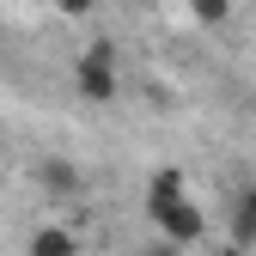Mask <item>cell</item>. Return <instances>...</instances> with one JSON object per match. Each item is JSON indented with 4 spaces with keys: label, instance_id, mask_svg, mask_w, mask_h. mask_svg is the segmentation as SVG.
<instances>
[{
    "label": "cell",
    "instance_id": "obj_5",
    "mask_svg": "<svg viewBox=\"0 0 256 256\" xmlns=\"http://www.w3.org/2000/svg\"><path fill=\"white\" fill-rule=\"evenodd\" d=\"M232 238H238L244 250L256 244V183H244L238 202H232Z\"/></svg>",
    "mask_w": 256,
    "mask_h": 256
},
{
    "label": "cell",
    "instance_id": "obj_1",
    "mask_svg": "<svg viewBox=\"0 0 256 256\" xmlns=\"http://www.w3.org/2000/svg\"><path fill=\"white\" fill-rule=\"evenodd\" d=\"M74 80H80V98L110 104L116 86H122V74H116V43H92V49L74 61Z\"/></svg>",
    "mask_w": 256,
    "mask_h": 256
},
{
    "label": "cell",
    "instance_id": "obj_2",
    "mask_svg": "<svg viewBox=\"0 0 256 256\" xmlns=\"http://www.w3.org/2000/svg\"><path fill=\"white\" fill-rule=\"evenodd\" d=\"M152 220H158V232H165L171 244H196V238L208 232V214L189 202V196H183V202H171V208H158Z\"/></svg>",
    "mask_w": 256,
    "mask_h": 256
},
{
    "label": "cell",
    "instance_id": "obj_8",
    "mask_svg": "<svg viewBox=\"0 0 256 256\" xmlns=\"http://www.w3.org/2000/svg\"><path fill=\"white\" fill-rule=\"evenodd\" d=\"M92 6H98V0H55V12H61V18H86Z\"/></svg>",
    "mask_w": 256,
    "mask_h": 256
},
{
    "label": "cell",
    "instance_id": "obj_3",
    "mask_svg": "<svg viewBox=\"0 0 256 256\" xmlns=\"http://www.w3.org/2000/svg\"><path fill=\"white\" fill-rule=\"evenodd\" d=\"M183 196H189V189H183V171H177V165H158L152 183H146V214L171 208V202H183Z\"/></svg>",
    "mask_w": 256,
    "mask_h": 256
},
{
    "label": "cell",
    "instance_id": "obj_7",
    "mask_svg": "<svg viewBox=\"0 0 256 256\" xmlns=\"http://www.w3.org/2000/svg\"><path fill=\"white\" fill-rule=\"evenodd\" d=\"M43 189H80V171L68 165V158H49L43 165Z\"/></svg>",
    "mask_w": 256,
    "mask_h": 256
},
{
    "label": "cell",
    "instance_id": "obj_6",
    "mask_svg": "<svg viewBox=\"0 0 256 256\" xmlns=\"http://www.w3.org/2000/svg\"><path fill=\"white\" fill-rule=\"evenodd\" d=\"M189 18H196L202 30H220L232 18V0H189Z\"/></svg>",
    "mask_w": 256,
    "mask_h": 256
},
{
    "label": "cell",
    "instance_id": "obj_4",
    "mask_svg": "<svg viewBox=\"0 0 256 256\" xmlns=\"http://www.w3.org/2000/svg\"><path fill=\"white\" fill-rule=\"evenodd\" d=\"M30 256H80V232L74 226H37L30 232Z\"/></svg>",
    "mask_w": 256,
    "mask_h": 256
}]
</instances>
